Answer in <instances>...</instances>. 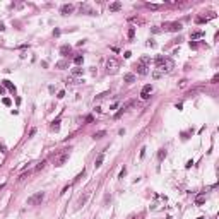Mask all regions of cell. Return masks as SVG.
I'll list each match as a JSON object with an SVG mask.
<instances>
[{
	"mask_svg": "<svg viewBox=\"0 0 219 219\" xmlns=\"http://www.w3.org/2000/svg\"><path fill=\"white\" fill-rule=\"evenodd\" d=\"M82 62H84V58H82L81 55H77V57L74 58V64H77V65H79V64H82Z\"/></svg>",
	"mask_w": 219,
	"mask_h": 219,
	"instance_id": "22",
	"label": "cell"
},
{
	"mask_svg": "<svg viewBox=\"0 0 219 219\" xmlns=\"http://www.w3.org/2000/svg\"><path fill=\"white\" fill-rule=\"evenodd\" d=\"M87 198H89V192H86L84 195H81V197H79V200H77V205H79V207H82V205L87 202Z\"/></svg>",
	"mask_w": 219,
	"mask_h": 219,
	"instance_id": "10",
	"label": "cell"
},
{
	"mask_svg": "<svg viewBox=\"0 0 219 219\" xmlns=\"http://www.w3.org/2000/svg\"><path fill=\"white\" fill-rule=\"evenodd\" d=\"M105 135H106V132H105V130H99V132H96V134H94V139H101V137H105Z\"/></svg>",
	"mask_w": 219,
	"mask_h": 219,
	"instance_id": "19",
	"label": "cell"
},
{
	"mask_svg": "<svg viewBox=\"0 0 219 219\" xmlns=\"http://www.w3.org/2000/svg\"><path fill=\"white\" fill-rule=\"evenodd\" d=\"M125 173H127V170H125V168H123V170H122V171H120V178H123V176H125Z\"/></svg>",
	"mask_w": 219,
	"mask_h": 219,
	"instance_id": "28",
	"label": "cell"
},
{
	"mask_svg": "<svg viewBox=\"0 0 219 219\" xmlns=\"http://www.w3.org/2000/svg\"><path fill=\"white\" fill-rule=\"evenodd\" d=\"M4 92H5V89H4L2 86H0V94H4Z\"/></svg>",
	"mask_w": 219,
	"mask_h": 219,
	"instance_id": "33",
	"label": "cell"
},
{
	"mask_svg": "<svg viewBox=\"0 0 219 219\" xmlns=\"http://www.w3.org/2000/svg\"><path fill=\"white\" fill-rule=\"evenodd\" d=\"M130 55H132L130 51H125V53H123V57H125V58H130Z\"/></svg>",
	"mask_w": 219,
	"mask_h": 219,
	"instance_id": "30",
	"label": "cell"
},
{
	"mask_svg": "<svg viewBox=\"0 0 219 219\" xmlns=\"http://www.w3.org/2000/svg\"><path fill=\"white\" fill-rule=\"evenodd\" d=\"M0 149H2V152H4V154L7 152V151H5V146H4V144H0Z\"/></svg>",
	"mask_w": 219,
	"mask_h": 219,
	"instance_id": "32",
	"label": "cell"
},
{
	"mask_svg": "<svg viewBox=\"0 0 219 219\" xmlns=\"http://www.w3.org/2000/svg\"><path fill=\"white\" fill-rule=\"evenodd\" d=\"M118 60L115 57H110L108 58V62H106V70H108V74H116V70H118Z\"/></svg>",
	"mask_w": 219,
	"mask_h": 219,
	"instance_id": "4",
	"label": "cell"
},
{
	"mask_svg": "<svg viewBox=\"0 0 219 219\" xmlns=\"http://www.w3.org/2000/svg\"><path fill=\"white\" fill-rule=\"evenodd\" d=\"M147 7H149V9H152V10H157L161 5H157V4H147Z\"/></svg>",
	"mask_w": 219,
	"mask_h": 219,
	"instance_id": "24",
	"label": "cell"
},
{
	"mask_svg": "<svg viewBox=\"0 0 219 219\" xmlns=\"http://www.w3.org/2000/svg\"><path fill=\"white\" fill-rule=\"evenodd\" d=\"M173 67H175V64H173L171 58H166V57H157L156 58V69L159 72H171Z\"/></svg>",
	"mask_w": 219,
	"mask_h": 219,
	"instance_id": "1",
	"label": "cell"
},
{
	"mask_svg": "<svg viewBox=\"0 0 219 219\" xmlns=\"http://www.w3.org/2000/svg\"><path fill=\"white\" fill-rule=\"evenodd\" d=\"M166 156H168V151L166 149H159V152H157V159H159V161H163Z\"/></svg>",
	"mask_w": 219,
	"mask_h": 219,
	"instance_id": "14",
	"label": "cell"
},
{
	"mask_svg": "<svg viewBox=\"0 0 219 219\" xmlns=\"http://www.w3.org/2000/svg\"><path fill=\"white\" fill-rule=\"evenodd\" d=\"M4 86H5L7 89H10L12 92H15V86H12V82H10V81H4Z\"/></svg>",
	"mask_w": 219,
	"mask_h": 219,
	"instance_id": "16",
	"label": "cell"
},
{
	"mask_svg": "<svg viewBox=\"0 0 219 219\" xmlns=\"http://www.w3.org/2000/svg\"><path fill=\"white\" fill-rule=\"evenodd\" d=\"M151 92H152V86L151 84H146L142 87V91H141V98L142 99H149L151 98Z\"/></svg>",
	"mask_w": 219,
	"mask_h": 219,
	"instance_id": "5",
	"label": "cell"
},
{
	"mask_svg": "<svg viewBox=\"0 0 219 219\" xmlns=\"http://www.w3.org/2000/svg\"><path fill=\"white\" fill-rule=\"evenodd\" d=\"M69 156H70V149H62L60 152H58V154L55 156V159H53L55 166H57V168L64 166V164H65V161L69 159Z\"/></svg>",
	"mask_w": 219,
	"mask_h": 219,
	"instance_id": "2",
	"label": "cell"
},
{
	"mask_svg": "<svg viewBox=\"0 0 219 219\" xmlns=\"http://www.w3.org/2000/svg\"><path fill=\"white\" fill-rule=\"evenodd\" d=\"M204 202H205V195H198V197H197V200H195L197 205H202Z\"/></svg>",
	"mask_w": 219,
	"mask_h": 219,
	"instance_id": "17",
	"label": "cell"
},
{
	"mask_svg": "<svg viewBox=\"0 0 219 219\" xmlns=\"http://www.w3.org/2000/svg\"><path fill=\"white\" fill-rule=\"evenodd\" d=\"M139 62H142V64L149 65V64H151V58H149V57H142V58H141V60H139Z\"/></svg>",
	"mask_w": 219,
	"mask_h": 219,
	"instance_id": "23",
	"label": "cell"
},
{
	"mask_svg": "<svg viewBox=\"0 0 219 219\" xmlns=\"http://www.w3.org/2000/svg\"><path fill=\"white\" fill-rule=\"evenodd\" d=\"M58 123H60V120H57V122H53V125H51V128H53L55 132H58V130H60V125H58Z\"/></svg>",
	"mask_w": 219,
	"mask_h": 219,
	"instance_id": "21",
	"label": "cell"
},
{
	"mask_svg": "<svg viewBox=\"0 0 219 219\" xmlns=\"http://www.w3.org/2000/svg\"><path fill=\"white\" fill-rule=\"evenodd\" d=\"M4 29H5V28H4V24H2V22H0V31H4Z\"/></svg>",
	"mask_w": 219,
	"mask_h": 219,
	"instance_id": "34",
	"label": "cell"
},
{
	"mask_svg": "<svg viewBox=\"0 0 219 219\" xmlns=\"http://www.w3.org/2000/svg\"><path fill=\"white\" fill-rule=\"evenodd\" d=\"M166 29L168 31H180L182 29V22H171V24H168Z\"/></svg>",
	"mask_w": 219,
	"mask_h": 219,
	"instance_id": "12",
	"label": "cell"
},
{
	"mask_svg": "<svg viewBox=\"0 0 219 219\" xmlns=\"http://www.w3.org/2000/svg\"><path fill=\"white\" fill-rule=\"evenodd\" d=\"M55 67H57V69H65V67H69V62H67V60H62V62L55 64Z\"/></svg>",
	"mask_w": 219,
	"mask_h": 219,
	"instance_id": "15",
	"label": "cell"
},
{
	"mask_svg": "<svg viewBox=\"0 0 219 219\" xmlns=\"http://www.w3.org/2000/svg\"><path fill=\"white\" fill-rule=\"evenodd\" d=\"M4 105H7V106H9V105H10V99H7V98H4Z\"/></svg>",
	"mask_w": 219,
	"mask_h": 219,
	"instance_id": "29",
	"label": "cell"
},
{
	"mask_svg": "<svg viewBox=\"0 0 219 219\" xmlns=\"http://www.w3.org/2000/svg\"><path fill=\"white\" fill-rule=\"evenodd\" d=\"M108 9H110V12H118L122 9V2H113V4H110Z\"/></svg>",
	"mask_w": 219,
	"mask_h": 219,
	"instance_id": "11",
	"label": "cell"
},
{
	"mask_svg": "<svg viewBox=\"0 0 219 219\" xmlns=\"http://www.w3.org/2000/svg\"><path fill=\"white\" fill-rule=\"evenodd\" d=\"M103 159H105V151H101V152H99V154H98V157H96V161H94V166H96V168H99V166H101V164H103Z\"/></svg>",
	"mask_w": 219,
	"mask_h": 219,
	"instance_id": "9",
	"label": "cell"
},
{
	"mask_svg": "<svg viewBox=\"0 0 219 219\" xmlns=\"http://www.w3.org/2000/svg\"><path fill=\"white\" fill-rule=\"evenodd\" d=\"M123 81H125L127 84H132V82L135 81V75H134V74H125V75H123Z\"/></svg>",
	"mask_w": 219,
	"mask_h": 219,
	"instance_id": "13",
	"label": "cell"
},
{
	"mask_svg": "<svg viewBox=\"0 0 219 219\" xmlns=\"http://www.w3.org/2000/svg\"><path fill=\"white\" fill-rule=\"evenodd\" d=\"M72 53V46L70 45H64L62 48H60V55L62 57H67V55H70Z\"/></svg>",
	"mask_w": 219,
	"mask_h": 219,
	"instance_id": "8",
	"label": "cell"
},
{
	"mask_svg": "<svg viewBox=\"0 0 219 219\" xmlns=\"http://www.w3.org/2000/svg\"><path fill=\"white\" fill-rule=\"evenodd\" d=\"M135 69H137V72L141 74V75H146L149 70V65H146V64H142V62H139V64H135Z\"/></svg>",
	"mask_w": 219,
	"mask_h": 219,
	"instance_id": "6",
	"label": "cell"
},
{
	"mask_svg": "<svg viewBox=\"0 0 219 219\" xmlns=\"http://www.w3.org/2000/svg\"><path fill=\"white\" fill-rule=\"evenodd\" d=\"M43 198H45V192H36V193H33L28 200H26V204L31 205V207H34V205H39V204H41Z\"/></svg>",
	"mask_w": 219,
	"mask_h": 219,
	"instance_id": "3",
	"label": "cell"
},
{
	"mask_svg": "<svg viewBox=\"0 0 219 219\" xmlns=\"http://www.w3.org/2000/svg\"><path fill=\"white\" fill-rule=\"evenodd\" d=\"M134 34H135V29H134V28H130V29H128V38L132 39V38H134Z\"/></svg>",
	"mask_w": 219,
	"mask_h": 219,
	"instance_id": "26",
	"label": "cell"
},
{
	"mask_svg": "<svg viewBox=\"0 0 219 219\" xmlns=\"http://www.w3.org/2000/svg\"><path fill=\"white\" fill-rule=\"evenodd\" d=\"M192 39H197V38H200V36H204V31H193L192 34Z\"/></svg>",
	"mask_w": 219,
	"mask_h": 219,
	"instance_id": "18",
	"label": "cell"
},
{
	"mask_svg": "<svg viewBox=\"0 0 219 219\" xmlns=\"http://www.w3.org/2000/svg\"><path fill=\"white\" fill-rule=\"evenodd\" d=\"M45 164H46V161H41V163H39V164L36 166V171H39V170H43V168H45Z\"/></svg>",
	"mask_w": 219,
	"mask_h": 219,
	"instance_id": "25",
	"label": "cell"
},
{
	"mask_svg": "<svg viewBox=\"0 0 219 219\" xmlns=\"http://www.w3.org/2000/svg\"><path fill=\"white\" fill-rule=\"evenodd\" d=\"M217 79H219V75H217V74H216V75H214V77H212V84H216V82H217Z\"/></svg>",
	"mask_w": 219,
	"mask_h": 219,
	"instance_id": "27",
	"label": "cell"
},
{
	"mask_svg": "<svg viewBox=\"0 0 219 219\" xmlns=\"http://www.w3.org/2000/svg\"><path fill=\"white\" fill-rule=\"evenodd\" d=\"M82 72H84V70H82V69H81V67H75V69H74V70H72V74H74V75H81V74H82Z\"/></svg>",
	"mask_w": 219,
	"mask_h": 219,
	"instance_id": "20",
	"label": "cell"
},
{
	"mask_svg": "<svg viewBox=\"0 0 219 219\" xmlns=\"http://www.w3.org/2000/svg\"><path fill=\"white\" fill-rule=\"evenodd\" d=\"M34 134H36V128H31V132H29V137H33Z\"/></svg>",
	"mask_w": 219,
	"mask_h": 219,
	"instance_id": "31",
	"label": "cell"
},
{
	"mask_svg": "<svg viewBox=\"0 0 219 219\" xmlns=\"http://www.w3.org/2000/svg\"><path fill=\"white\" fill-rule=\"evenodd\" d=\"M60 12H62L64 15H69V14L74 12V5H72V4H65V5L60 7Z\"/></svg>",
	"mask_w": 219,
	"mask_h": 219,
	"instance_id": "7",
	"label": "cell"
}]
</instances>
